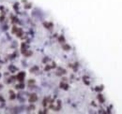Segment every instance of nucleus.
Returning a JSON list of instances; mask_svg holds the SVG:
<instances>
[{
    "mask_svg": "<svg viewBox=\"0 0 122 114\" xmlns=\"http://www.w3.org/2000/svg\"><path fill=\"white\" fill-rule=\"evenodd\" d=\"M24 75H25V74L22 72V73H21V75H19V76H18V79H19V80H22V79H23V77H24Z\"/></svg>",
    "mask_w": 122,
    "mask_h": 114,
    "instance_id": "obj_1",
    "label": "nucleus"
}]
</instances>
